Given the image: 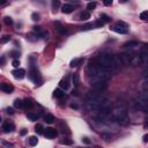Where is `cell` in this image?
<instances>
[{
  "label": "cell",
  "mask_w": 148,
  "mask_h": 148,
  "mask_svg": "<svg viewBox=\"0 0 148 148\" xmlns=\"http://www.w3.org/2000/svg\"><path fill=\"white\" fill-rule=\"evenodd\" d=\"M0 89H1L4 93H7V94H11L14 91V87L12 85H9V83H1Z\"/></svg>",
  "instance_id": "obj_12"
},
{
  "label": "cell",
  "mask_w": 148,
  "mask_h": 148,
  "mask_svg": "<svg viewBox=\"0 0 148 148\" xmlns=\"http://www.w3.org/2000/svg\"><path fill=\"white\" fill-rule=\"evenodd\" d=\"M142 139H143V142H148V133H147V134L143 135Z\"/></svg>",
  "instance_id": "obj_50"
},
{
  "label": "cell",
  "mask_w": 148,
  "mask_h": 148,
  "mask_svg": "<svg viewBox=\"0 0 148 148\" xmlns=\"http://www.w3.org/2000/svg\"><path fill=\"white\" fill-rule=\"evenodd\" d=\"M112 30L117 34H121V35H125L127 34V26L123 22H118L115 27H112Z\"/></svg>",
  "instance_id": "obj_8"
},
{
  "label": "cell",
  "mask_w": 148,
  "mask_h": 148,
  "mask_svg": "<svg viewBox=\"0 0 148 148\" xmlns=\"http://www.w3.org/2000/svg\"><path fill=\"white\" fill-rule=\"evenodd\" d=\"M94 24H95V27H102V26L104 24V22L102 21V20H98V21H96Z\"/></svg>",
  "instance_id": "obj_37"
},
{
  "label": "cell",
  "mask_w": 148,
  "mask_h": 148,
  "mask_svg": "<svg viewBox=\"0 0 148 148\" xmlns=\"http://www.w3.org/2000/svg\"><path fill=\"white\" fill-rule=\"evenodd\" d=\"M27 132H28V130L22 129L21 131H20V134H21V135H26V134H27Z\"/></svg>",
  "instance_id": "obj_46"
},
{
  "label": "cell",
  "mask_w": 148,
  "mask_h": 148,
  "mask_svg": "<svg viewBox=\"0 0 148 148\" xmlns=\"http://www.w3.org/2000/svg\"><path fill=\"white\" fill-rule=\"evenodd\" d=\"M31 19H33L34 21H38V20H39V14L33 13V14H31Z\"/></svg>",
  "instance_id": "obj_35"
},
{
  "label": "cell",
  "mask_w": 148,
  "mask_h": 148,
  "mask_svg": "<svg viewBox=\"0 0 148 148\" xmlns=\"http://www.w3.org/2000/svg\"><path fill=\"white\" fill-rule=\"evenodd\" d=\"M105 97L100 93L98 90H90L88 91L87 95H86V101L87 102H97V101H102V100H104Z\"/></svg>",
  "instance_id": "obj_3"
},
{
  "label": "cell",
  "mask_w": 148,
  "mask_h": 148,
  "mask_svg": "<svg viewBox=\"0 0 148 148\" xmlns=\"http://www.w3.org/2000/svg\"><path fill=\"white\" fill-rule=\"evenodd\" d=\"M142 87H143V89H145V90H148V79H146V81L143 82Z\"/></svg>",
  "instance_id": "obj_41"
},
{
  "label": "cell",
  "mask_w": 148,
  "mask_h": 148,
  "mask_svg": "<svg viewBox=\"0 0 148 148\" xmlns=\"http://www.w3.org/2000/svg\"><path fill=\"white\" fill-rule=\"evenodd\" d=\"M6 4V0H0V5L1 6H4Z\"/></svg>",
  "instance_id": "obj_52"
},
{
  "label": "cell",
  "mask_w": 148,
  "mask_h": 148,
  "mask_svg": "<svg viewBox=\"0 0 148 148\" xmlns=\"http://www.w3.org/2000/svg\"><path fill=\"white\" fill-rule=\"evenodd\" d=\"M82 60H83L82 58H74L73 60L71 61L69 66H71V67H77V66H79L80 64H81V61H82Z\"/></svg>",
  "instance_id": "obj_19"
},
{
  "label": "cell",
  "mask_w": 148,
  "mask_h": 148,
  "mask_svg": "<svg viewBox=\"0 0 148 148\" xmlns=\"http://www.w3.org/2000/svg\"><path fill=\"white\" fill-rule=\"evenodd\" d=\"M34 31H37V33H39V31H41V27H38V26H35V27H34Z\"/></svg>",
  "instance_id": "obj_49"
},
{
  "label": "cell",
  "mask_w": 148,
  "mask_h": 148,
  "mask_svg": "<svg viewBox=\"0 0 148 148\" xmlns=\"http://www.w3.org/2000/svg\"><path fill=\"white\" fill-rule=\"evenodd\" d=\"M59 87L63 89V90H66V89H68L69 87V83H68V79H65V80H61L60 82H59Z\"/></svg>",
  "instance_id": "obj_16"
},
{
  "label": "cell",
  "mask_w": 148,
  "mask_h": 148,
  "mask_svg": "<svg viewBox=\"0 0 148 148\" xmlns=\"http://www.w3.org/2000/svg\"><path fill=\"white\" fill-rule=\"evenodd\" d=\"M11 55H12V57H13V58H17V57H20V53H19V52H15V51L11 52Z\"/></svg>",
  "instance_id": "obj_42"
},
{
  "label": "cell",
  "mask_w": 148,
  "mask_h": 148,
  "mask_svg": "<svg viewBox=\"0 0 148 148\" xmlns=\"http://www.w3.org/2000/svg\"><path fill=\"white\" fill-rule=\"evenodd\" d=\"M90 85H91V87H93V89L98 90V91L105 90L108 87V83L105 80H91Z\"/></svg>",
  "instance_id": "obj_4"
},
{
  "label": "cell",
  "mask_w": 148,
  "mask_h": 148,
  "mask_svg": "<svg viewBox=\"0 0 148 148\" xmlns=\"http://www.w3.org/2000/svg\"><path fill=\"white\" fill-rule=\"evenodd\" d=\"M135 46H139V44H138V42H134V41L127 42V43L124 44V47H125V49H133V47H135Z\"/></svg>",
  "instance_id": "obj_17"
},
{
  "label": "cell",
  "mask_w": 148,
  "mask_h": 148,
  "mask_svg": "<svg viewBox=\"0 0 148 148\" xmlns=\"http://www.w3.org/2000/svg\"><path fill=\"white\" fill-rule=\"evenodd\" d=\"M127 1H129V0H119L120 4H125V3H127Z\"/></svg>",
  "instance_id": "obj_53"
},
{
  "label": "cell",
  "mask_w": 148,
  "mask_h": 148,
  "mask_svg": "<svg viewBox=\"0 0 148 148\" xmlns=\"http://www.w3.org/2000/svg\"><path fill=\"white\" fill-rule=\"evenodd\" d=\"M113 120H116L119 124L127 123V109L125 107H117L113 111H111Z\"/></svg>",
  "instance_id": "obj_1"
},
{
  "label": "cell",
  "mask_w": 148,
  "mask_h": 148,
  "mask_svg": "<svg viewBox=\"0 0 148 148\" xmlns=\"http://www.w3.org/2000/svg\"><path fill=\"white\" fill-rule=\"evenodd\" d=\"M44 120L46 121L47 124H52V123H55V116L53 115H51V113H46V115L44 116Z\"/></svg>",
  "instance_id": "obj_15"
},
{
  "label": "cell",
  "mask_w": 148,
  "mask_h": 148,
  "mask_svg": "<svg viewBox=\"0 0 148 148\" xmlns=\"http://www.w3.org/2000/svg\"><path fill=\"white\" fill-rule=\"evenodd\" d=\"M113 61H115V56L110 53H102L96 58V63L103 67H113Z\"/></svg>",
  "instance_id": "obj_2"
},
{
  "label": "cell",
  "mask_w": 148,
  "mask_h": 148,
  "mask_svg": "<svg viewBox=\"0 0 148 148\" xmlns=\"http://www.w3.org/2000/svg\"><path fill=\"white\" fill-rule=\"evenodd\" d=\"M90 19V13L89 12H82V13L80 14V20H82V21H86V20Z\"/></svg>",
  "instance_id": "obj_24"
},
{
  "label": "cell",
  "mask_w": 148,
  "mask_h": 148,
  "mask_svg": "<svg viewBox=\"0 0 148 148\" xmlns=\"http://www.w3.org/2000/svg\"><path fill=\"white\" fill-rule=\"evenodd\" d=\"M94 27H95V24H94V23H88V24L82 26V27H81V29H82V30H89V29H91V28H94Z\"/></svg>",
  "instance_id": "obj_31"
},
{
  "label": "cell",
  "mask_w": 148,
  "mask_h": 148,
  "mask_svg": "<svg viewBox=\"0 0 148 148\" xmlns=\"http://www.w3.org/2000/svg\"><path fill=\"white\" fill-rule=\"evenodd\" d=\"M103 4L105 6H111L112 5V0H103Z\"/></svg>",
  "instance_id": "obj_39"
},
{
  "label": "cell",
  "mask_w": 148,
  "mask_h": 148,
  "mask_svg": "<svg viewBox=\"0 0 148 148\" xmlns=\"http://www.w3.org/2000/svg\"><path fill=\"white\" fill-rule=\"evenodd\" d=\"M111 116V109H110V107L108 108H103V109H101L98 111V113H97V116H96V119L98 121H102V120H105L108 117H110Z\"/></svg>",
  "instance_id": "obj_7"
},
{
  "label": "cell",
  "mask_w": 148,
  "mask_h": 148,
  "mask_svg": "<svg viewBox=\"0 0 148 148\" xmlns=\"http://www.w3.org/2000/svg\"><path fill=\"white\" fill-rule=\"evenodd\" d=\"M29 78L33 80L36 85H39V82H41V75H39L38 69L35 67V64H31L30 65V73H29Z\"/></svg>",
  "instance_id": "obj_5"
},
{
  "label": "cell",
  "mask_w": 148,
  "mask_h": 148,
  "mask_svg": "<svg viewBox=\"0 0 148 148\" xmlns=\"http://www.w3.org/2000/svg\"><path fill=\"white\" fill-rule=\"evenodd\" d=\"M100 17H101V20H102L103 22H104V23H105V22L108 23V22L111 21V19H110V17L108 16L107 14H101V15H100Z\"/></svg>",
  "instance_id": "obj_28"
},
{
  "label": "cell",
  "mask_w": 148,
  "mask_h": 148,
  "mask_svg": "<svg viewBox=\"0 0 148 148\" xmlns=\"http://www.w3.org/2000/svg\"><path fill=\"white\" fill-rule=\"evenodd\" d=\"M72 81H73V85L74 87H78L80 83V78H79V74L78 73H74L73 77H72Z\"/></svg>",
  "instance_id": "obj_20"
},
{
  "label": "cell",
  "mask_w": 148,
  "mask_h": 148,
  "mask_svg": "<svg viewBox=\"0 0 148 148\" xmlns=\"http://www.w3.org/2000/svg\"><path fill=\"white\" fill-rule=\"evenodd\" d=\"M63 143H65V145H72V140H64L63 141Z\"/></svg>",
  "instance_id": "obj_47"
},
{
  "label": "cell",
  "mask_w": 148,
  "mask_h": 148,
  "mask_svg": "<svg viewBox=\"0 0 148 148\" xmlns=\"http://www.w3.org/2000/svg\"><path fill=\"white\" fill-rule=\"evenodd\" d=\"M9 39H11L9 36H4L3 38H1V43H7V42H9Z\"/></svg>",
  "instance_id": "obj_38"
},
{
  "label": "cell",
  "mask_w": 148,
  "mask_h": 148,
  "mask_svg": "<svg viewBox=\"0 0 148 148\" xmlns=\"http://www.w3.org/2000/svg\"><path fill=\"white\" fill-rule=\"evenodd\" d=\"M142 77L145 78V79H148V67L142 72Z\"/></svg>",
  "instance_id": "obj_40"
},
{
  "label": "cell",
  "mask_w": 148,
  "mask_h": 148,
  "mask_svg": "<svg viewBox=\"0 0 148 148\" xmlns=\"http://www.w3.org/2000/svg\"><path fill=\"white\" fill-rule=\"evenodd\" d=\"M140 19L143 20V21H146V20H148V11H143L140 13Z\"/></svg>",
  "instance_id": "obj_29"
},
{
  "label": "cell",
  "mask_w": 148,
  "mask_h": 148,
  "mask_svg": "<svg viewBox=\"0 0 148 148\" xmlns=\"http://www.w3.org/2000/svg\"><path fill=\"white\" fill-rule=\"evenodd\" d=\"M71 108H72V109H78V108H79V105H78L77 103H71Z\"/></svg>",
  "instance_id": "obj_48"
},
{
  "label": "cell",
  "mask_w": 148,
  "mask_h": 148,
  "mask_svg": "<svg viewBox=\"0 0 148 148\" xmlns=\"http://www.w3.org/2000/svg\"><path fill=\"white\" fill-rule=\"evenodd\" d=\"M132 105L137 110H140V111H148V103H146L143 100H141L140 97H138L137 100H134L133 101V103H132Z\"/></svg>",
  "instance_id": "obj_6"
},
{
  "label": "cell",
  "mask_w": 148,
  "mask_h": 148,
  "mask_svg": "<svg viewBox=\"0 0 148 148\" xmlns=\"http://www.w3.org/2000/svg\"><path fill=\"white\" fill-rule=\"evenodd\" d=\"M6 112H7V113H11V115H13V113H14V110L12 109V108H7V109H6Z\"/></svg>",
  "instance_id": "obj_44"
},
{
  "label": "cell",
  "mask_w": 148,
  "mask_h": 148,
  "mask_svg": "<svg viewBox=\"0 0 148 148\" xmlns=\"http://www.w3.org/2000/svg\"><path fill=\"white\" fill-rule=\"evenodd\" d=\"M23 105H24L26 109H31V108H33V101H31L30 98L23 100Z\"/></svg>",
  "instance_id": "obj_21"
},
{
  "label": "cell",
  "mask_w": 148,
  "mask_h": 148,
  "mask_svg": "<svg viewBox=\"0 0 148 148\" xmlns=\"http://www.w3.org/2000/svg\"><path fill=\"white\" fill-rule=\"evenodd\" d=\"M12 74H13V77L15 78V79L22 80L26 77V71L23 68H16V69H14V71L12 72Z\"/></svg>",
  "instance_id": "obj_10"
},
{
  "label": "cell",
  "mask_w": 148,
  "mask_h": 148,
  "mask_svg": "<svg viewBox=\"0 0 148 148\" xmlns=\"http://www.w3.org/2000/svg\"><path fill=\"white\" fill-rule=\"evenodd\" d=\"M4 22H5L7 26H12V24H13V19H12V17H9V16H5V17H4Z\"/></svg>",
  "instance_id": "obj_30"
},
{
  "label": "cell",
  "mask_w": 148,
  "mask_h": 148,
  "mask_svg": "<svg viewBox=\"0 0 148 148\" xmlns=\"http://www.w3.org/2000/svg\"><path fill=\"white\" fill-rule=\"evenodd\" d=\"M4 145H5V146H7V147H12V146H13V145H12V143H9V142H6V141H4Z\"/></svg>",
  "instance_id": "obj_51"
},
{
  "label": "cell",
  "mask_w": 148,
  "mask_h": 148,
  "mask_svg": "<svg viewBox=\"0 0 148 148\" xmlns=\"http://www.w3.org/2000/svg\"><path fill=\"white\" fill-rule=\"evenodd\" d=\"M14 107L16 108V109H22V108H24V105H23V101L16 98L15 101H14Z\"/></svg>",
  "instance_id": "obj_23"
},
{
  "label": "cell",
  "mask_w": 148,
  "mask_h": 148,
  "mask_svg": "<svg viewBox=\"0 0 148 148\" xmlns=\"http://www.w3.org/2000/svg\"><path fill=\"white\" fill-rule=\"evenodd\" d=\"M14 130H15V125H14L13 123L5 121V123L3 124V131L5 132V133H11V132H13Z\"/></svg>",
  "instance_id": "obj_11"
},
{
  "label": "cell",
  "mask_w": 148,
  "mask_h": 148,
  "mask_svg": "<svg viewBox=\"0 0 148 148\" xmlns=\"http://www.w3.org/2000/svg\"><path fill=\"white\" fill-rule=\"evenodd\" d=\"M57 26H58L57 30L59 31V33H60L61 35H65V34H67V33H68V30H67V28L63 27V26H60V24H59V22H57Z\"/></svg>",
  "instance_id": "obj_22"
},
{
  "label": "cell",
  "mask_w": 148,
  "mask_h": 148,
  "mask_svg": "<svg viewBox=\"0 0 148 148\" xmlns=\"http://www.w3.org/2000/svg\"><path fill=\"white\" fill-rule=\"evenodd\" d=\"M121 56V59H123V63L124 65H129L130 63H132V59L134 56L132 55V53H124V55H120Z\"/></svg>",
  "instance_id": "obj_13"
},
{
  "label": "cell",
  "mask_w": 148,
  "mask_h": 148,
  "mask_svg": "<svg viewBox=\"0 0 148 148\" xmlns=\"http://www.w3.org/2000/svg\"><path fill=\"white\" fill-rule=\"evenodd\" d=\"M139 97L141 100H143L146 103H148V93H142L141 95H139Z\"/></svg>",
  "instance_id": "obj_33"
},
{
  "label": "cell",
  "mask_w": 148,
  "mask_h": 148,
  "mask_svg": "<svg viewBox=\"0 0 148 148\" xmlns=\"http://www.w3.org/2000/svg\"><path fill=\"white\" fill-rule=\"evenodd\" d=\"M28 143H29L30 146H36L37 143H38V139L33 135V137H30L29 139H28Z\"/></svg>",
  "instance_id": "obj_25"
},
{
  "label": "cell",
  "mask_w": 148,
  "mask_h": 148,
  "mask_svg": "<svg viewBox=\"0 0 148 148\" xmlns=\"http://www.w3.org/2000/svg\"><path fill=\"white\" fill-rule=\"evenodd\" d=\"M12 65L15 67V68H19V65H20V60L19 59H14L13 63H12Z\"/></svg>",
  "instance_id": "obj_36"
},
{
  "label": "cell",
  "mask_w": 148,
  "mask_h": 148,
  "mask_svg": "<svg viewBox=\"0 0 148 148\" xmlns=\"http://www.w3.org/2000/svg\"><path fill=\"white\" fill-rule=\"evenodd\" d=\"M73 9H74V7L72 5H69V4H65V5L61 7V11H63V13H65V14L72 13V12H73Z\"/></svg>",
  "instance_id": "obj_14"
},
{
  "label": "cell",
  "mask_w": 148,
  "mask_h": 148,
  "mask_svg": "<svg viewBox=\"0 0 148 148\" xmlns=\"http://www.w3.org/2000/svg\"><path fill=\"white\" fill-rule=\"evenodd\" d=\"M82 142H85V143H87V145H89V143H90V140L88 139V138H82Z\"/></svg>",
  "instance_id": "obj_45"
},
{
  "label": "cell",
  "mask_w": 148,
  "mask_h": 148,
  "mask_svg": "<svg viewBox=\"0 0 148 148\" xmlns=\"http://www.w3.org/2000/svg\"><path fill=\"white\" fill-rule=\"evenodd\" d=\"M27 117H28V119H29V120L35 121V120H37V119L39 118V115H35V113H28Z\"/></svg>",
  "instance_id": "obj_27"
},
{
  "label": "cell",
  "mask_w": 148,
  "mask_h": 148,
  "mask_svg": "<svg viewBox=\"0 0 148 148\" xmlns=\"http://www.w3.org/2000/svg\"><path fill=\"white\" fill-rule=\"evenodd\" d=\"M53 96H55L56 98H63L64 96H65V93H64V90H61V89H56V90L53 91Z\"/></svg>",
  "instance_id": "obj_18"
},
{
  "label": "cell",
  "mask_w": 148,
  "mask_h": 148,
  "mask_svg": "<svg viewBox=\"0 0 148 148\" xmlns=\"http://www.w3.org/2000/svg\"><path fill=\"white\" fill-rule=\"evenodd\" d=\"M147 120H148V119H147Z\"/></svg>",
  "instance_id": "obj_55"
},
{
  "label": "cell",
  "mask_w": 148,
  "mask_h": 148,
  "mask_svg": "<svg viewBox=\"0 0 148 148\" xmlns=\"http://www.w3.org/2000/svg\"><path fill=\"white\" fill-rule=\"evenodd\" d=\"M43 134L45 135L47 139H53V138L57 137L58 132H57V130L56 129H52V127H46V129L44 130Z\"/></svg>",
  "instance_id": "obj_9"
},
{
  "label": "cell",
  "mask_w": 148,
  "mask_h": 148,
  "mask_svg": "<svg viewBox=\"0 0 148 148\" xmlns=\"http://www.w3.org/2000/svg\"><path fill=\"white\" fill-rule=\"evenodd\" d=\"M4 64H5V58L1 57V65H4Z\"/></svg>",
  "instance_id": "obj_54"
},
{
  "label": "cell",
  "mask_w": 148,
  "mask_h": 148,
  "mask_svg": "<svg viewBox=\"0 0 148 148\" xmlns=\"http://www.w3.org/2000/svg\"><path fill=\"white\" fill-rule=\"evenodd\" d=\"M96 7V4L95 3H89L87 5V8H88V11H93L94 8Z\"/></svg>",
  "instance_id": "obj_34"
},
{
  "label": "cell",
  "mask_w": 148,
  "mask_h": 148,
  "mask_svg": "<svg viewBox=\"0 0 148 148\" xmlns=\"http://www.w3.org/2000/svg\"><path fill=\"white\" fill-rule=\"evenodd\" d=\"M47 36H49V34H47V33H42V34H39V37H42V38H47Z\"/></svg>",
  "instance_id": "obj_43"
},
{
  "label": "cell",
  "mask_w": 148,
  "mask_h": 148,
  "mask_svg": "<svg viewBox=\"0 0 148 148\" xmlns=\"http://www.w3.org/2000/svg\"><path fill=\"white\" fill-rule=\"evenodd\" d=\"M60 6V0H52V7L53 9H57Z\"/></svg>",
  "instance_id": "obj_32"
},
{
  "label": "cell",
  "mask_w": 148,
  "mask_h": 148,
  "mask_svg": "<svg viewBox=\"0 0 148 148\" xmlns=\"http://www.w3.org/2000/svg\"><path fill=\"white\" fill-rule=\"evenodd\" d=\"M43 125L42 124H36V126H35V132L37 133V134H42L43 133Z\"/></svg>",
  "instance_id": "obj_26"
}]
</instances>
